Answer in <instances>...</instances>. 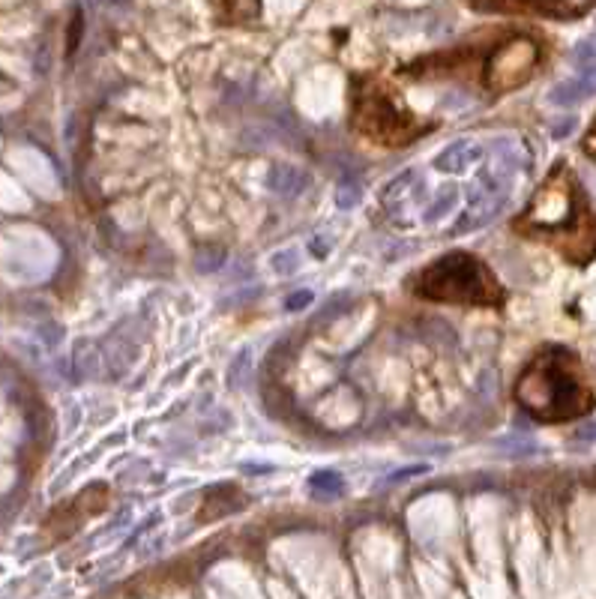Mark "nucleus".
Returning <instances> with one entry per match:
<instances>
[{
  "instance_id": "10",
  "label": "nucleus",
  "mask_w": 596,
  "mask_h": 599,
  "mask_svg": "<svg viewBox=\"0 0 596 599\" xmlns=\"http://www.w3.org/2000/svg\"><path fill=\"white\" fill-rule=\"evenodd\" d=\"M573 129H576V120H573V117H567V120H561V126H555V129H552V135H555V138H567Z\"/></svg>"
},
{
  "instance_id": "11",
  "label": "nucleus",
  "mask_w": 596,
  "mask_h": 599,
  "mask_svg": "<svg viewBox=\"0 0 596 599\" xmlns=\"http://www.w3.org/2000/svg\"><path fill=\"white\" fill-rule=\"evenodd\" d=\"M585 150H588V153H591V156L596 159V123H594V129L588 132V138H585Z\"/></svg>"
},
{
  "instance_id": "1",
  "label": "nucleus",
  "mask_w": 596,
  "mask_h": 599,
  "mask_svg": "<svg viewBox=\"0 0 596 599\" xmlns=\"http://www.w3.org/2000/svg\"><path fill=\"white\" fill-rule=\"evenodd\" d=\"M516 231L549 240L573 264H588L596 258V216L588 210L585 192L579 189L567 165H558L552 171L537 198L519 216Z\"/></svg>"
},
{
  "instance_id": "5",
  "label": "nucleus",
  "mask_w": 596,
  "mask_h": 599,
  "mask_svg": "<svg viewBox=\"0 0 596 599\" xmlns=\"http://www.w3.org/2000/svg\"><path fill=\"white\" fill-rule=\"evenodd\" d=\"M543 60V45L531 33H498L486 36V54L480 69V84L489 93H507L522 87Z\"/></svg>"
},
{
  "instance_id": "6",
  "label": "nucleus",
  "mask_w": 596,
  "mask_h": 599,
  "mask_svg": "<svg viewBox=\"0 0 596 599\" xmlns=\"http://www.w3.org/2000/svg\"><path fill=\"white\" fill-rule=\"evenodd\" d=\"M468 3L477 12L546 15V18H579L596 6V0H468Z\"/></svg>"
},
{
  "instance_id": "2",
  "label": "nucleus",
  "mask_w": 596,
  "mask_h": 599,
  "mask_svg": "<svg viewBox=\"0 0 596 599\" xmlns=\"http://www.w3.org/2000/svg\"><path fill=\"white\" fill-rule=\"evenodd\" d=\"M516 402L543 423H564L594 408L579 360L567 348H543L522 372L513 390Z\"/></svg>"
},
{
  "instance_id": "4",
  "label": "nucleus",
  "mask_w": 596,
  "mask_h": 599,
  "mask_svg": "<svg viewBox=\"0 0 596 599\" xmlns=\"http://www.w3.org/2000/svg\"><path fill=\"white\" fill-rule=\"evenodd\" d=\"M408 288L435 303H456V306H492L501 309L507 294L486 261L471 252H450L435 264L423 267L417 276L408 279Z\"/></svg>"
},
{
  "instance_id": "9",
  "label": "nucleus",
  "mask_w": 596,
  "mask_h": 599,
  "mask_svg": "<svg viewBox=\"0 0 596 599\" xmlns=\"http://www.w3.org/2000/svg\"><path fill=\"white\" fill-rule=\"evenodd\" d=\"M453 204H456V192H444V198H441V204H438V207H432V210H429V219H438V216H441V213H447V210H450V207H453Z\"/></svg>"
},
{
  "instance_id": "7",
  "label": "nucleus",
  "mask_w": 596,
  "mask_h": 599,
  "mask_svg": "<svg viewBox=\"0 0 596 599\" xmlns=\"http://www.w3.org/2000/svg\"><path fill=\"white\" fill-rule=\"evenodd\" d=\"M216 21L225 27H246L261 18V0H210Z\"/></svg>"
},
{
  "instance_id": "3",
  "label": "nucleus",
  "mask_w": 596,
  "mask_h": 599,
  "mask_svg": "<svg viewBox=\"0 0 596 599\" xmlns=\"http://www.w3.org/2000/svg\"><path fill=\"white\" fill-rule=\"evenodd\" d=\"M351 126L381 147H405L435 129V123H423L402 102L390 81L372 72L351 81Z\"/></svg>"
},
{
  "instance_id": "8",
  "label": "nucleus",
  "mask_w": 596,
  "mask_h": 599,
  "mask_svg": "<svg viewBox=\"0 0 596 599\" xmlns=\"http://www.w3.org/2000/svg\"><path fill=\"white\" fill-rule=\"evenodd\" d=\"M312 489L315 492H342V477L339 474H330V471H321V474H312Z\"/></svg>"
},
{
  "instance_id": "12",
  "label": "nucleus",
  "mask_w": 596,
  "mask_h": 599,
  "mask_svg": "<svg viewBox=\"0 0 596 599\" xmlns=\"http://www.w3.org/2000/svg\"><path fill=\"white\" fill-rule=\"evenodd\" d=\"M579 435H582L585 441H596V423H594V426H585V429H582Z\"/></svg>"
}]
</instances>
